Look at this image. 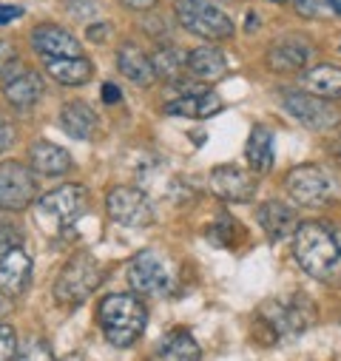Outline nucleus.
Returning a JSON list of instances; mask_svg holds the SVG:
<instances>
[{"label": "nucleus", "instance_id": "obj_1", "mask_svg": "<svg viewBox=\"0 0 341 361\" xmlns=\"http://www.w3.org/2000/svg\"><path fill=\"white\" fill-rule=\"evenodd\" d=\"M293 256L304 274L318 282H335L341 276V245L327 222H299L293 233Z\"/></svg>", "mask_w": 341, "mask_h": 361}, {"label": "nucleus", "instance_id": "obj_2", "mask_svg": "<svg viewBox=\"0 0 341 361\" xmlns=\"http://www.w3.org/2000/svg\"><path fill=\"white\" fill-rule=\"evenodd\" d=\"M256 322H259V327H262L259 341L273 344L279 338H290V336L304 333L316 322V307H313V302L307 296L293 293L287 299L265 302L259 316H256Z\"/></svg>", "mask_w": 341, "mask_h": 361}, {"label": "nucleus", "instance_id": "obj_3", "mask_svg": "<svg viewBox=\"0 0 341 361\" xmlns=\"http://www.w3.org/2000/svg\"><path fill=\"white\" fill-rule=\"evenodd\" d=\"M97 322H100L108 344L128 347L142 336V330L148 324V310L131 293H111V296H106L100 302Z\"/></svg>", "mask_w": 341, "mask_h": 361}, {"label": "nucleus", "instance_id": "obj_4", "mask_svg": "<svg viewBox=\"0 0 341 361\" xmlns=\"http://www.w3.org/2000/svg\"><path fill=\"white\" fill-rule=\"evenodd\" d=\"M103 282V267L100 262L92 256V253H74L63 270H60V276L54 282V299L60 305H80L89 299Z\"/></svg>", "mask_w": 341, "mask_h": 361}, {"label": "nucleus", "instance_id": "obj_5", "mask_svg": "<svg viewBox=\"0 0 341 361\" xmlns=\"http://www.w3.org/2000/svg\"><path fill=\"white\" fill-rule=\"evenodd\" d=\"M174 15L180 26L202 40L219 43L233 37V20L213 4V0H174Z\"/></svg>", "mask_w": 341, "mask_h": 361}, {"label": "nucleus", "instance_id": "obj_6", "mask_svg": "<svg viewBox=\"0 0 341 361\" xmlns=\"http://www.w3.org/2000/svg\"><path fill=\"white\" fill-rule=\"evenodd\" d=\"M128 285L134 293L165 296L174 290V267H170L156 250H140L128 262Z\"/></svg>", "mask_w": 341, "mask_h": 361}, {"label": "nucleus", "instance_id": "obj_7", "mask_svg": "<svg viewBox=\"0 0 341 361\" xmlns=\"http://www.w3.org/2000/svg\"><path fill=\"white\" fill-rule=\"evenodd\" d=\"M285 191L293 202L304 205V208H318V205H327L335 194L333 188V179L330 173L321 168V165H296L287 176H285Z\"/></svg>", "mask_w": 341, "mask_h": 361}, {"label": "nucleus", "instance_id": "obj_8", "mask_svg": "<svg viewBox=\"0 0 341 361\" xmlns=\"http://www.w3.org/2000/svg\"><path fill=\"white\" fill-rule=\"evenodd\" d=\"M282 106L296 123H302L310 131H333L341 126V111L333 109L330 100L313 97L307 92H285Z\"/></svg>", "mask_w": 341, "mask_h": 361}, {"label": "nucleus", "instance_id": "obj_9", "mask_svg": "<svg viewBox=\"0 0 341 361\" xmlns=\"http://www.w3.org/2000/svg\"><path fill=\"white\" fill-rule=\"evenodd\" d=\"M85 211H89V191L74 183H66L40 200V216L54 222L57 231L74 225Z\"/></svg>", "mask_w": 341, "mask_h": 361}, {"label": "nucleus", "instance_id": "obj_10", "mask_svg": "<svg viewBox=\"0 0 341 361\" xmlns=\"http://www.w3.org/2000/svg\"><path fill=\"white\" fill-rule=\"evenodd\" d=\"M37 197L35 171L20 162H0V208L23 211Z\"/></svg>", "mask_w": 341, "mask_h": 361}, {"label": "nucleus", "instance_id": "obj_11", "mask_svg": "<svg viewBox=\"0 0 341 361\" xmlns=\"http://www.w3.org/2000/svg\"><path fill=\"white\" fill-rule=\"evenodd\" d=\"M106 211L114 222L125 225V228H145L154 222V208H151V200L137 191V188H128V185H117L108 191L106 197Z\"/></svg>", "mask_w": 341, "mask_h": 361}, {"label": "nucleus", "instance_id": "obj_12", "mask_svg": "<svg viewBox=\"0 0 341 361\" xmlns=\"http://www.w3.org/2000/svg\"><path fill=\"white\" fill-rule=\"evenodd\" d=\"M211 188L225 202H250L256 197V179L236 165H216L211 171Z\"/></svg>", "mask_w": 341, "mask_h": 361}, {"label": "nucleus", "instance_id": "obj_13", "mask_svg": "<svg viewBox=\"0 0 341 361\" xmlns=\"http://www.w3.org/2000/svg\"><path fill=\"white\" fill-rule=\"evenodd\" d=\"M32 279V259L26 250H9L6 256H0V293L15 299L29 288Z\"/></svg>", "mask_w": 341, "mask_h": 361}, {"label": "nucleus", "instance_id": "obj_14", "mask_svg": "<svg viewBox=\"0 0 341 361\" xmlns=\"http://www.w3.org/2000/svg\"><path fill=\"white\" fill-rule=\"evenodd\" d=\"M32 46L35 51L46 54L49 60L54 57H80V43L71 32H66L63 26H54V23H43V26H35L32 32Z\"/></svg>", "mask_w": 341, "mask_h": 361}, {"label": "nucleus", "instance_id": "obj_15", "mask_svg": "<svg viewBox=\"0 0 341 361\" xmlns=\"http://www.w3.org/2000/svg\"><path fill=\"white\" fill-rule=\"evenodd\" d=\"M302 88L313 97H321V100H341V68L338 66H330V63H318V66H310L307 71H302L299 77Z\"/></svg>", "mask_w": 341, "mask_h": 361}, {"label": "nucleus", "instance_id": "obj_16", "mask_svg": "<svg viewBox=\"0 0 341 361\" xmlns=\"http://www.w3.org/2000/svg\"><path fill=\"white\" fill-rule=\"evenodd\" d=\"M259 225H262V231H265L273 242H279V239L296 233L299 219H296V211H293L287 202L268 200V202H262V208H259Z\"/></svg>", "mask_w": 341, "mask_h": 361}, {"label": "nucleus", "instance_id": "obj_17", "mask_svg": "<svg viewBox=\"0 0 341 361\" xmlns=\"http://www.w3.org/2000/svg\"><path fill=\"white\" fill-rule=\"evenodd\" d=\"M168 114L174 117H197V120H208L213 114L222 111V100L213 92H194V94H182L177 100H170L165 106Z\"/></svg>", "mask_w": 341, "mask_h": 361}, {"label": "nucleus", "instance_id": "obj_18", "mask_svg": "<svg viewBox=\"0 0 341 361\" xmlns=\"http://www.w3.org/2000/svg\"><path fill=\"white\" fill-rule=\"evenodd\" d=\"M273 131L265 128V126H253L250 137H247V145H244V159L250 165V171L256 173H268L273 168Z\"/></svg>", "mask_w": 341, "mask_h": 361}, {"label": "nucleus", "instance_id": "obj_19", "mask_svg": "<svg viewBox=\"0 0 341 361\" xmlns=\"http://www.w3.org/2000/svg\"><path fill=\"white\" fill-rule=\"evenodd\" d=\"M60 128L68 137H74V140H92L94 131H97V114L89 106H85V103L71 100L60 111Z\"/></svg>", "mask_w": 341, "mask_h": 361}, {"label": "nucleus", "instance_id": "obj_20", "mask_svg": "<svg viewBox=\"0 0 341 361\" xmlns=\"http://www.w3.org/2000/svg\"><path fill=\"white\" fill-rule=\"evenodd\" d=\"M313 49L299 40H279L268 49V66L273 71H299L307 66Z\"/></svg>", "mask_w": 341, "mask_h": 361}, {"label": "nucleus", "instance_id": "obj_21", "mask_svg": "<svg viewBox=\"0 0 341 361\" xmlns=\"http://www.w3.org/2000/svg\"><path fill=\"white\" fill-rule=\"evenodd\" d=\"M188 71L197 80L213 82V80H222L228 74V60L216 46H199L188 54Z\"/></svg>", "mask_w": 341, "mask_h": 361}, {"label": "nucleus", "instance_id": "obj_22", "mask_svg": "<svg viewBox=\"0 0 341 361\" xmlns=\"http://www.w3.org/2000/svg\"><path fill=\"white\" fill-rule=\"evenodd\" d=\"M29 157H32V168L46 173V176H63L71 168V154L54 142H46V140L35 142L29 148Z\"/></svg>", "mask_w": 341, "mask_h": 361}, {"label": "nucleus", "instance_id": "obj_23", "mask_svg": "<svg viewBox=\"0 0 341 361\" xmlns=\"http://www.w3.org/2000/svg\"><path fill=\"white\" fill-rule=\"evenodd\" d=\"M117 66H120V71H123L128 80H134V82H140V85H151L154 77H156L151 57H148L142 49H137L134 43L120 46V51H117Z\"/></svg>", "mask_w": 341, "mask_h": 361}, {"label": "nucleus", "instance_id": "obj_24", "mask_svg": "<svg viewBox=\"0 0 341 361\" xmlns=\"http://www.w3.org/2000/svg\"><path fill=\"white\" fill-rule=\"evenodd\" d=\"M4 94H6V100H9L18 111H29V109L43 97V80H40V74L26 71V74L15 77L12 82H6Z\"/></svg>", "mask_w": 341, "mask_h": 361}, {"label": "nucleus", "instance_id": "obj_25", "mask_svg": "<svg viewBox=\"0 0 341 361\" xmlns=\"http://www.w3.org/2000/svg\"><path fill=\"white\" fill-rule=\"evenodd\" d=\"M46 71L63 85H82V82L92 80L94 66L85 57H54L46 63Z\"/></svg>", "mask_w": 341, "mask_h": 361}, {"label": "nucleus", "instance_id": "obj_26", "mask_svg": "<svg viewBox=\"0 0 341 361\" xmlns=\"http://www.w3.org/2000/svg\"><path fill=\"white\" fill-rule=\"evenodd\" d=\"M199 344L188 330L165 336V341L156 350V361H199Z\"/></svg>", "mask_w": 341, "mask_h": 361}, {"label": "nucleus", "instance_id": "obj_27", "mask_svg": "<svg viewBox=\"0 0 341 361\" xmlns=\"http://www.w3.org/2000/svg\"><path fill=\"white\" fill-rule=\"evenodd\" d=\"M154 63V74L162 80H177L182 74V68H188V54H182L177 46H162L151 54Z\"/></svg>", "mask_w": 341, "mask_h": 361}, {"label": "nucleus", "instance_id": "obj_28", "mask_svg": "<svg viewBox=\"0 0 341 361\" xmlns=\"http://www.w3.org/2000/svg\"><path fill=\"white\" fill-rule=\"evenodd\" d=\"M15 361H54V355H51L49 341H43V338H29V341L20 347V353L15 355Z\"/></svg>", "mask_w": 341, "mask_h": 361}, {"label": "nucleus", "instance_id": "obj_29", "mask_svg": "<svg viewBox=\"0 0 341 361\" xmlns=\"http://www.w3.org/2000/svg\"><path fill=\"white\" fill-rule=\"evenodd\" d=\"M23 245V231L18 222H0V256L18 250Z\"/></svg>", "mask_w": 341, "mask_h": 361}, {"label": "nucleus", "instance_id": "obj_30", "mask_svg": "<svg viewBox=\"0 0 341 361\" xmlns=\"http://www.w3.org/2000/svg\"><path fill=\"white\" fill-rule=\"evenodd\" d=\"M18 355V333L12 324H0V361H15Z\"/></svg>", "mask_w": 341, "mask_h": 361}, {"label": "nucleus", "instance_id": "obj_31", "mask_svg": "<svg viewBox=\"0 0 341 361\" xmlns=\"http://www.w3.org/2000/svg\"><path fill=\"white\" fill-rule=\"evenodd\" d=\"M208 239L216 242L219 247H230L233 245V219L230 216H222L219 222H213V228L208 231Z\"/></svg>", "mask_w": 341, "mask_h": 361}, {"label": "nucleus", "instance_id": "obj_32", "mask_svg": "<svg viewBox=\"0 0 341 361\" xmlns=\"http://www.w3.org/2000/svg\"><path fill=\"white\" fill-rule=\"evenodd\" d=\"M66 9H68V15H74L80 20H92L100 12L97 0H66Z\"/></svg>", "mask_w": 341, "mask_h": 361}, {"label": "nucleus", "instance_id": "obj_33", "mask_svg": "<svg viewBox=\"0 0 341 361\" xmlns=\"http://www.w3.org/2000/svg\"><path fill=\"white\" fill-rule=\"evenodd\" d=\"M293 9L299 18H307V20H316L321 18V12L327 9L324 0H293Z\"/></svg>", "mask_w": 341, "mask_h": 361}, {"label": "nucleus", "instance_id": "obj_34", "mask_svg": "<svg viewBox=\"0 0 341 361\" xmlns=\"http://www.w3.org/2000/svg\"><path fill=\"white\" fill-rule=\"evenodd\" d=\"M85 37H89L92 43H103L106 37H108V23H103V20H97V23H92L89 29H85Z\"/></svg>", "mask_w": 341, "mask_h": 361}, {"label": "nucleus", "instance_id": "obj_35", "mask_svg": "<svg viewBox=\"0 0 341 361\" xmlns=\"http://www.w3.org/2000/svg\"><path fill=\"white\" fill-rule=\"evenodd\" d=\"M12 140H15V128L4 117H0V151H6L12 145Z\"/></svg>", "mask_w": 341, "mask_h": 361}, {"label": "nucleus", "instance_id": "obj_36", "mask_svg": "<svg viewBox=\"0 0 341 361\" xmlns=\"http://www.w3.org/2000/svg\"><path fill=\"white\" fill-rule=\"evenodd\" d=\"M23 15V9L20 6H0V26H6V23H12L15 18H20Z\"/></svg>", "mask_w": 341, "mask_h": 361}, {"label": "nucleus", "instance_id": "obj_37", "mask_svg": "<svg viewBox=\"0 0 341 361\" xmlns=\"http://www.w3.org/2000/svg\"><path fill=\"white\" fill-rule=\"evenodd\" d=\"M100 97H103V103H120V88H117L114 82H106L103 92H100Z\"/></svg>", "mask_w": 341, "mask_h": 361}, {"label": "nucleus", "instance_id": "obj_38", "mask_svg": "<svg viewBox=\"0 0 341 361\" xmlns=\"http://www.w3.org/2000/svg\"><path fill=\"white\" fill-rule=\"evenodd\" d=\"M123 6L128 9H137V12H145V9H154L156 6V0H120Z\"/></svg>", "mask_w": 341, "mask_h": 361}, {"label": "nucleus", "instance_id": "obj_39", "mask_svg": "<svg viewBox=\"0 0 341 361\" xmlns=\"http://www.w3.org/2000/svg\"><path fill=\"white\" fill-rule=\"evenodd\" d=\"M324 4H327V9L333 15H341V0H324Z\"/></svg>", "mask_w": 341, "mask_h": 361}, {"label": "nucleus", "instance_id": "obj_40", "mask_svg": "<svg viewBox=\"0 0 341 361\" xmlns=\"http://www.w3.org/2000/svg\"><path fill=\"white\" fill-rule=\"evenodd\" d=\"M60 361H82L80 355H66V358H60Z\"/></svg>", "mask_w": 341, "mask_h": 361}, {"label": "nucleus", "instance_id": "obj_41", "mask_svg": "<svg viewBox=\"0 0 341 361\" xmlns=\"http://www.w3.org/2000/svg\"><path fill=\"white\" fill-rule=\"evenodd\" d=\"M4 310H6V302H4V296H0V316H4Z\"/></svg>", "mask_w": 341, "mask_h": 361}, {"label": "nucleus", "instance_id": "obj_42", "mask_svg": "<svg viewBox=\"0 0 341 361\" xmlns=\"http://www.w3.org/2000/svg\"><path fill=\"white\" fill-rule=\"evenodd\" d=\"M273 4H287V0H273Z\"/></svg>", "mask_w": 341, "mask_h": 361}]
</instances>
